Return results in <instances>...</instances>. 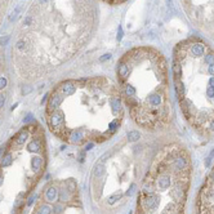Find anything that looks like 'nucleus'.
I'll return each mask as SVG.
<instances>
[{
  "label": "nucleus",
  "mask_w": 214,
  "mask_h": 214,
  "mask_svg": "<svg viewBox=\"0 0 214 214\" xmlns=\"http://www.w3.org/2000/svg\"><path fill=\"white\" fill-rule=\"evenodd\" d=\"M97 0H31L12 38L17 78L35 83L87 48L98 27Z\"/></svg>",
  "instance_id": "obj_1"
},
{
  "label": "nucleus",
  "mask_w": 214,
  "mask_h": 214,
  "mask_svg": "<svg viewBox=\"0 0 214 214\" xmlns=\"http://www.w3.org/2000/svg\"><path fill=\"white\" fill-rule=\"evenodd\" d=\"M125 106L117 84L107 76H85L59 81L45 103L50 133L71 144L106 142L117 133Z\"/></svg>",
  "instance_id": "obj_2"
},
{
  "label": "nucleus",
  "mask_w": 214,
  "mask_h": 214,
  "mask_svg": "<svg viewBox=\"0 0 214 214\" xmlns=\"http://www.w3.org/2000/svg\"><path fill=\"white\" fill-rule=\"evenodd\" d=\"M115 72L125 110L135 125L151 132L165 129L174 110L164 54L150 45L133 47L117 59Z\"/></svg>",
  "instance_id": "obj_3"
},
{
  "label": "nucleus",
  "mask_w": 214,
  "mask_h": 214,
  "mask_svg": "<svg viewBox=\"0 0 214 214\" xmlns=\"http://www.w3.org/2000/svg\"><path fill=\"white\" fill-rule=\"evenodd\" d=\"M173 81L186 121L201 135H213L214 49L207 41L192 36L175 45Z\"/></svg>",
  "instance_id": "obj_4"
},
{
  "label": "nucleus",
  "mask_w": 214,
  "mask_h": 214,
  "mask_svg": "<svg viewBox=\"0 0 214 214\" xmlns=\"http://www.w3.org/2000/svg\"><path fill=\"white\" fill-rule=\"evenodd\" d=\"M181 5L194 26L214 40V0H181Z\"/></svg>",
  "instance_id": "obj_5"
},
{
  "label": "nucleus",
  "mask_w": 214,
  "mask_h": 214,
  "mask_svg": "<svg viewBox=\"0 0 214 214\" xmlns=\"http://www.w3.org/2000/svg\"><path fill=\"white\" fill-rule=\"evenodd\" d=\"M9 72L5 66L0 63V126H2L5 116V107L8 98H9Z\"/></svg>",
  "instance_id": "obj_6"
},
{
  "label": "nucleus",
  "mask_w": 214,
  "mask_h": 214,
  "mask_svg": "<svg viewBox=\"0 0 214 214\" xmlns=\"http://www.w3.org/2000/svg\"><path fill=\"white\" fill-rule=\"evenodd\" d=\"M12 4V0H0V27L3 25V21L7 16V12L9 9V7Z\"/></svg>",
  "instance_id": "obj_7"
},
{
  "label": "nucleus",
  "mask_w": 214,
  "mask_h": 214,
  "mask_svg": "<svg viewBox=\"0 0 214 214\" xmlns=\"http://www.w3.org/2000/svg\"><path fill=\"white\" fill-rule=\"evenodd\" d=\"M49 204L50 203H48V201L40 204L38 207V209H36V212H35V214H52L53 213V208L50 207Z\"/></svg>",
  "instance_id": "obj_8"
},
{
  "label": "nucleus",
  "mask_w": 214,
  "mask_h": 214,
  "mask_svg": "<svg viewBox=\"0 0 214 214\" xmlns=\"http://www.w3.org/2000/svg\"><path fill=\"white\" fill-rule=\"evenodd\" d=\"M139 138H141V134L137 132V130H133V132H129L128 133V135H126V141L128 142H137V141H139Z\"/></svg>",
  "instance_id": "obj_9"
},
{
  "label": "nucleus",
  "mask_w": 214,
  "mask_h": 214,
  "mask_svg": "<svg viewBox=\"0 0 214 214\" xmlns=\"http://www.w3.org/2000/svg\"><path fill=\"white\" fill-rule=\"evenodd\" d=\"M102 3H106L108 5H120V4H124L128 0H101Z\"/></svg>",
  "instance_id": "obj_10"
}]
</instances>
